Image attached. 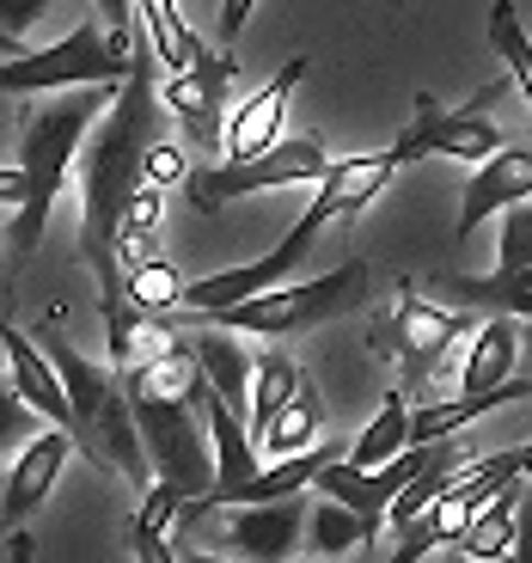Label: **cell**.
Returning a JSON list of instances; mask_svg holds the SVG:
<instances>
[{"label":"cell","mask_w":532,"mask_h":563,"mask_svg":"<svg viewBox=\"0 0 532 563\" xmlns=\"http://www.w3.org/2000/svg\"><path fill=\"white\" fill-rule=\"evenodd\" d=\"M154 68H166L154 49V37L141 31V56L135 74L123 80L117 104L99 117L92 141H86V178H80V252L86 269L99 282V300L123 295V264H117V240H123V214L129 202L147 190V154H154V123H159V104L166 92L154 86Z\"/></svg>","instance_id":"cell-1"},{"label":"cell","mask_w":532,"mask_h":563,"mask_svg":"<svg viewBox=\"0 0 532 563\" xmlns=\"http://www.w3.org/2000/svg\"><path fill=\"white\" fill-rule=\"evenodd\" d=\"M398 172V154L392 147H379V154H350V159H336L331 172H324V184L312 190L307 214H300L288 233H281L276 245H269L257 264H239V269H214V276H197L190 282V295H184V312H226L239 307V300H252L264 295V288H281V282L295 276V264H307L312 245L324 240V227L331 221H350L355 209H367V202L392 184Z\"/></svg>","instance_id":"cell-2"},{"label":"cell","mask_w":532,"mask_h":563,"mask_svg":"<svg viewBox=\"0 0 532 563\" xmlns=\"http://www.w3.org/2000/svg\"><path fill=\"white\" fill-rule=\"evenodd\" d=\"M37 343L49 350V362L62 367L74 398V441L92 453V465L129 478L141 496L154 490V460H147V441H141V422H135V393L129 380H117L104 362H86L68 338H62V319H43L37 324Z\"/></svg>","instance_id":"cell-3"},{"label":"cell","mask_w":532,"mask_h":563,"mask_svg":"<svg viewBox=\"0 0 532 563\" xmlns=\"http://www.w3.org/2000/svg\"><path fill=\"white\" fill-rule=\"evenodd\" d=\"M117 92H123V86H74V92H49V104L25 117L13 166L25 172L31 202H25V214L7 227V240H13V257H19V264H25V257L43 245L49 202L62 197V184H68V172H74V154L92 141V129H99V117L117 104Z\"/></svg>","instance_id":"cell-4"},{"label":"cell","mask_w":532,"mask_h":563,"mask_svg":"<svg viewBox=\"0 0 532 563\" xmlns=\"http://www.w3.org/2000/svg\"><path fill=\"white\" fill-rule=\"evenodd\" d=\"M141 31H117L104 19H80L62 43L31 49V56H7L0 86L25 99V92H74V86H123L135 74Z\"/></svg>","instance_id":"cell-5"},{"label":"cell","mask_w":532,"mask_h":563,"mask_svg":"<svg viewBox=\"0 0 532 563\" xmlns=\"http://www.w3.org/2000/svg\"><path fill=\"white\" fill-rule=\"evenodd\" d=\"M367 300V264L362 257H343L324 276L312 282H281V288H264V295L239 300L226 312H209L214 324H233L245 338H300V331H319V324H336L343 312H362Z\"/></svg>","instance_id":"cell-6"},{"label":"cell","mask_w":532,"mask_h":563,"mask_svg":"<svg viewBox=\"0 0 532 563\" xmlns=\"http://www.w3.org/2000/svg\"><path fill=\"white\" fill-rule=\"evenodd\" d=\"M135 393V422H141V441H147V460H154V484H171L184 503L214 490V429H209V410L197 398H159V393Z\"/></svg>","instance_id":"cell-7"},{"label":"cell","mask_w":532,"mask_h":563,"mask_svg":"<svg viewBox=\"0 0 532 563\" xmlns=\"http://www.w3.org/2000/svg\"><path fill=\"white\" fill-rule=\"evenodd\" d=\"M336 159L324 154L319 135H281L269 154H252V159H221V166H197L190 178H184V190H190V202H197V214H221L226 202L239 197H257V190H288V184H324V172H331Z\"/></svg>","instance_id":"cell-8"},{"label":"cell","mask_w":532,"mask_h":563,"mask_svg":"<svg viewBox=\"0 0 532 563\" xmlns=\"http://www.w3.org/2000/svg\"><path fill=\"white\" fill-rule=\"evenodd\" d=\"M496 92H502V86L490 80L472 104H459V111H441L429 92H417V117H410V123L398 129V141H392L398 166H417V159H434V154L465 159V166H484V159L502 147V129H496V117H490Z\"/></svg>","instance_id":"cell-9"},{"label":"cell","mask_w":532,"mask_h":563,"mask_svg":"<svg viewBox=\"0 0 532 563\" xmlns=\"http://www.w3.org/2000/svg\"><path fill=\"white\" fill-rule=\"evenodd\" d=\"M465 331H477L472 312H459L453 300H422L417 288L404 282V288H398L392 319L374 331V343H379V350H392L398 362H404L410 380H429L434 362H441V355H447Z\"/></svg>","instance_id":"cell-10"},{"label":"cell","mask_w":532,"mask_h":563,"mask_svg":"<svg viewBox=\"0 0 532 563\" xmlns=\"http://www.w3.org/2000/svg\"><path fill=\"white\" fill-rule=\"evenodd\" d=\"M226 86H233V56L226 49H202L190 68H178L159 92L166 111L184 123V135L197 141V154H226Z\"/></svg>","instance_id":"cell-11"},{"label":"cell","mask_w":532,"mask_h":563,"mask_svg":"<svg viewBox=\"0 0 532 563\" xmlns=\"http://www.w3.org/2000/svg\"><path fill=\"white\" fill-rule=\"evenodd\" d=\"M307 521H312L307 490L276 496V503H239V508H221V545L252 563H288L295 545L307 539Z\"/></svg>","instance_id":"cell-12"},{"label":"cell","mask_w":532,"mask_h":563,"mask_svg":"<svg viewBox=\"0 0 532 563\" xmlns=\"http://www.w3.org/2000/svg\"><path fill=\"white\" fill-rule=\"evenodd\" d=\"M74 429H43V435H31L25 448L13 453V472H7V490H0V521H7V533L13 527H25L31 515H37L43 503H49V490L62 484V472H68L74 460Z\"/></svg>","instance_id":"cell-13"},{"label":"cell","mask_w":532,"mask_h":563,"mask_svg":"<svg viewBox=\"0 0 532 563\" xmlns=\"http://www.w3.org/2000/svg\"><path fill=\"white\" fill-rule=\"evenodd\" d=\"M514 202H532V147H496V154L465 178L459 221H453V245H465L490 214H508Z\"/></svg>","instance_id":"cell-14"},{"label":"cell","mask_w":532,"mask_h":563,"mask_svg":"<svg viewBox=\"0 0 532 563\" xmlns=\"http://www.w3.org/2000/svg\"><path fill=\"white\" fill-rule=\"evenodd\" d=\"M300 74H307V56H288L252 99L226 117V159H252V154H269L281 141V117H288V99H295Z\"/></svg>","instance_id":"cell-15"},{"label":"cell","mask_w":532,"mask_h":563,"mask_svg":"<svg viewBox=\"0 0 532 563\" xmlns=\"http://www.w3.org/2000/svg\"><path fill=\"white\" fill-rule=\"evenodd\" d=\"M7 380L13 393L37 410L43 422H56V429H74V398H68V380H62V367L49 362L37 338H31L25 324H7Z\"/></svg>","instance_id":"cell-16"},{"label":"cell","mask_w":532,"mask_h":563,"mask_svg":"<svg viewBox=\"0 0 532 563\" xmlns=\"http://www.w3.org/2000/svg\"><path fill=\"white\" fill-rule=\"evenodd\" d=\"M514 367H520V319L490 312L472 331V350L459 362V393L453 398H502L514 386Z\"/></svg>","instance_id":"cell-17"},{"label":"cell","mask_w":532,"mask_h":563,"mask_svg":"<svg viewBox=\"0 0 532 563\" xmlns=\"http://www.w3.org/2000/svg\"><path fill=\"white\" fill-rule=\"evenodd\" d=\"M104 338H111V362L123 367V374H141V367L166 362L171 350H184V338L171 331L159 312L135 307L129 295L104 300Z\"/></svg>","instance_id":"cell-18"},{"label":"cell","mask_w":532,"mask_h":563,"mask_svg":"<svg viewBox=\"0 0 532 563\" xmlns=\"http://www.w3.org/2000/svg\"><path fill=\"white\" fill-rule=\"evenodd\" d=\"M197 362L202 374H209V386L226 398L233 410H252V374H257V350L245 343V331H233V324H202L197 338Z\"/></svg>","instance_id":"cell-19"},{"label":"cell","mask_w":532,"mask_h":563,"mask_svg":"<svg viewBox=\"0 0 532 563\" xmlns=\"http://www.w3.org/2000/svg\"><path fill=\"white\" fill-rule=\"evenodd\" d=\"M520 508H527V478H508L502 490L484 503V515H477L472 527H465L459 551L472 563H496V558H514L520 545Z\"/></svg>","instance_id":"cell-20"},{"label":"cell","mask_w":532,"mask_h":563,"mask_svg":"<svg viewBox=\"0 0 532 563\" xmlns=\"http://www.w3.org/2000/svg\"><path fill=\"white\" fill-rule=\"evenodd\" d=\"M441 300H453V307L508 312V319H532V264L496 269V276H441Z\"/></svg>","instance_id":"cell-21"},{"label":"cell","mask_w":532,"mask_h":563,"mask_svg":"<svg viewBox=\"0 0 532 563\" xmlns=\"http://www.w3.org/2000/svg\"><path fill=\"white\" fill-rule=\"evenodd\" d=\"M257 448H264L269 460H295V453L324 448V398H319V386L312 380L300 386V393L276 410V422L257 435Z\"/></svg>","instance_id":"cell-22"},{"label":"cell","mask_w":532,"mask_h":563,"mask_svg":"<svg viewBox=\"0 0 532 563\" xmlns=\"http://www.w3.org/2000/svg\"><path fill=\"white\" fill-rule=\"evenodd\" d=\"M307 386V367L300 362H288L281 350H257V374H252V435H264L269 422H276V410L288 405V398Z\"/></svg>","instance_id":"cell-23"},{"label":"cell","mask_w":532,"mask_h":563,"mask_svg":"<svg viewBox=\"0 0 532 563\" xmlns=\"http://www.w3.org/2000/svg\"><path fill=\"white\" fill-rule=\"evenodd\" d=\"M141 7V19H147V37H154V49H159V62H166L171 74L178 68H190V62L202 56V37L190 25H184V13H178V0H135Z\"/></svg>","instance_id":"cell-24"},{"label":"cell","mask_w":532,"mask_h":563,"mask_svg":"<svg viewBox=\"0 0 532 563\" xmlns=\"http://www.w3.org/2000/svg\"><path fill=\"white\" fill-rule=\"evenodd\" d=\"M123 295L135 300V307H147V312H159V319H166V312L184 307L190 282H178V269L159 264V257H141V264L123 269Z\"/></svg>","instance_id":"cell-25"},{"label":"cell","mask_w":532,"mask_h":563,"mask_svg":"<svg viewBox=\"0 0 532 563\" xmlns=\"http://www.w3.org/2000/svg\"><path fill=\"white\" fill-rule=\"evenodd\" d=\"M490 49L508 62V80H514L532 104V37H527V25H520L514 0H496L490 7Z\"/></svg>","instance_id":"cell-26"},{"label":"cell","mask_w":532,"mask_h":563,"mask_svg":"<svg viewBox=\"0 0 532 563\" xmlns=\"http://www.w3.org/2000/svg\"><path fill=\"white\" fill-rule=\"evenodd\" d=\"M307 539H312V551H319V558H343V551L367 545V527H362V515H355V508H343L336 496H324V503L312 508V521H307Z\"/></svg>","instance_id":"cell-27"},{"label":"cell","mask_w":532,"mask_h":563,"mask_svg":"<svg viewBox=\"0 0 532 563\" xmlns=\"http://www.w3.org/2000/svg\"><path fill=\"white\" fill-rule=\"evenodd\" d=\"M496 264H502V269L532 264V202H514V209L502 214V245H496Z\"/></svg>","instance_id":"cell-28"},{"label":"cell","mask_w":532,"mask_h":563,"mask_svg":"<svg viewBox=\"0 0 532 563\" xmlns=\"http://www.w3.org/2000/svg\"><path fill=\"white\" fill-rule=\"evenodd\" d=\"M37 13H49V0H0V49H7V56H25L19 37L31 31Z\"/></svg>","instance_id":"cell-29"},{"label":"cell","mask_w":532,"mask_h":563,"mask_svg":"<svg viewBox=\"0 0 532 563\" xmlns=\"http://www.w3.org/2000/svg\"><path fill=\"white\" fill-rule=\"evenodd\" d=\"M147 178L166 190V184H184L190 178V166H184V154L178 147H166V141H154V154H147Z\"/></svg>","instance_id":"cell-30"},{"label":"cell","mask_w":532,"mask_h":563,"mask_svg":"<svg viewBox=\"0 0 532 563\" xmlns=\"http://www.w3.org/2000/svg\"><path fill=\"white\" fill-rule=\"evenodd\" d=\"M257 0H221V43H233L239 31H245V19H252Z\"/></svg>","instance_id":"cell-31"},{"label":"cell","mask_w":532,"mask_h":563,"mask_svg":"<svg viewBox=\"0 0 532 563\" xmlns=\"http://www.w3.org/2000/svg\"><path fill=\"white\" fill-rule=\"evenodd\" d=\"M99 19H104V25H117V31H141L135 25V0H99Z\"/></svg>","instance_id":"cell-32"},{"label":"cell","mask_w":532,"mask_h":563,"mask_svg":"<svg viewBox=\"0 0 532 563\" xmlns=\"http://www.w3.org/2000/svg\"><path fill=\"white\" fill-rule=\"evenodd\" d=\"M7 563H37V539H31L25 527H13V533H7Z\"/></svg>","instance_id":"cell-33"},{"label":"cell","mask_w":532,"mask_h":563,"mask_svg":"<svg viewBox=\"0 0 532 563\" xmlns=\"http://www.w3.org/2000/svg\"><path fill=\"white\" fill-rule=\"evenodd\" d=\"M178 563H226V558H209L202 545H190V539H178Z\"/></svg>","instance_id":"cell-34"},{"label":"cell","mask_w":532,"mask_h":563,"mask_svg":"<svg viewBox=\"0 0 532 563\" xmlns=\"http://www.w3.org/2000/svg\"><path fill=\"white\" fill-rule=\"evenodd\" d=\"M527 343H532V338H527Z\"/></svg>","instance_id":"cell-35"}]
</instances>
